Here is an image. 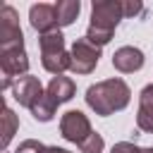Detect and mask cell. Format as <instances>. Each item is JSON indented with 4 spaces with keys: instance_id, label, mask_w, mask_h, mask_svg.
<instances>
[{
    "instance_id": "1",
    "label": "cell",
    "mask_w": 153,
    "mask_h": 153,
    "mask_svg": "<svg viewBox=\"0 0 153 153\" xmlns=\"http://www.w3.org/2000/svg\"><path fill=\"white\" fill-rule=\"evenodd\" d=\"M86 105L100 115V117H110L120 110H124L131 100V88L127 86L124 79L112 76V79H103L93 86L86 88Z\"/></svg>"
},
{
    "instance_id": "2",
    "label": "cell",
    "mask_w": 153,
    "mask_h": 153,
    "mask_svg": "<svg viewBox=\"0 0 153 153\" xmlns=\"http://www.w3.org/2000/svg\"><path fill=\"white\" fill-rule=\"evenodd\" d=\"M120 19H124V0H93L86 38L93 45L103 48L105 43H110Z\"/></svg>"
},
{
    "instance_id": "3",
    "label": "cell",
    "mask_w": 153,
    "mask_h": 153,
    "mask_svg": "<svg viewBox=\"0 0 153 153\" xmlns=\"http://www.w3.org/2000/svg\"><path fill=\"white\" fill-rule=\"evenodd\" d=\"M38 45H41V65L45 72L60 76L65 69H69V50L65 48V36L60 29L43 33L38 38Z\"/></svg>"
},
{
    "instance_id": "4",
    "label": "cell",
    "mask_w": 153,
    "mask_h": 153,
    "mask_svg": "<svg viewBox=\"0 0 153 153\" xmlns=\"http://www.w3.org/2000/svg\"><path fill=\"white\" fill-rule=\"evenodd\" d=\"M0 69H2V74H5L2 88H12V84H14L19 76H26V72H29V57H26L24 43H22V45L0 48Z\"/></svg>"
},
{
    "instance_id": "5",
    "label": "cell",
    "mask_w": 153,
    "mask_h": 153,
    "mask_svg": "<svg viewBox=\"0 0 153 153\" xmlns=\"http://www.w3.org/2000/svg\"><path fill=\"white\" fill-rule=\"evenodd\" d=\"M98 60H100V48L93 45L86 36L84 38H76L72 43V50H69V69L74 74H91L98 67Z\"/></svg>"
},
{
    "instance_id": "6",
    "label": "cell",
    "mask_w": 153,
    "mask_h": 153,
    "mask_svg": "<svg viewBox=\"0 0 153 153\" xmlns=\"http://www.w3.org/2000/svg\"><path fill=\"white\" fill-rule=\"evenodd\" d=\"M60 134H62L65 141L79 146L84 139H88V136L93 134V129H91L88 117H86L81 110H67V112L60 117Z\"/></svg>"
},
{
    "instance_id": "7",
    "label": "cell",
    "mask_w": 153,
    "mask_h": 153,
    "mask_svg": "<svg viewBox=\"0 0 153 153\" xmlns=\"http://www.w3.org/2000/svg\"><path fill=\"white\" fill-rule=\"evenodd\" d=\"M24 33L19 26V14L12 5H2L0 10V48L7 45H22Z\"/></svg>"
},
{
    "instance_id": "8",
    "label": "cell",
    "mask_w": 153,
    "mask_h": 153,
    "mask_svg": "<svg viewBox=\"0 0 153 153\" xmlns=\"http://www.w3.org/2000/svg\"><path fill=\"white\" fill-rule=\"evenodd\" d=\"M45 91H43V86H41V81H38V76H31V74H26V76H19L14 84H12V98L19 103V105H24V108H33V103L43 96Z\"/></svg>"
},
{
    "instance_id": "9",
    "label": "cell",
    "mask_w": 153,
    "mask_h": 153,
    "mask_svg": "<svg viewBox=\"0 0 153 153\" xmlns=\"http://www.w3.org/2000/svg\"><path fill=\"white\" fill-rule=\"evenodd\" d=\"M29 24H31L41 36L60 29L55 5H48V2H36V5H31V10H29Z\"/></svg>"
},
{
    "instance_id": "10",
    "label": "cell",
    "mask_w": 153,
    "mask_h": 153,
    "mask_svg": "<svg viewBox=\"0 0 153 153\" xmlns=\"http://www.w3.org/2000/svg\"><path fill=\"white\" fill-rule=\"evenodd\" d=\"M143 62H146L143 53H141L139 48H134V45H122V48H117L115 55H112V67H115L117 72H122V74H134V72H139V69L143 67Z\"/></svg>"
},
{
    "instance_id": "11",
    "label": "cell",
    "mask_w": 153,
    "mask_h": 153,
    "mask_svg": "<svg viewBox=\"0 0 153 153\" xmlns=\"http://www.w3.org/2000/svg\"><path fill=\"white\" fill-rule=\"evenodd\" d=\"M136 127L141 131L153 134V84L143 86L139 93V112H136Z\"/></svg>"
},
{
    "instance_id": "12",
    "label": "cell",
    "mask_w": 153,
    "mask_h": 153,
    "mask_svg": "<svg viewBox=\"0 0 153 153\" xmlns=\"http://www.w3.org/2000/svg\"><path fill=\"white\" fill-rule=\"evenodd\" d=\"M45 93L57 103V105H62V103H67V100H72L74 98V93H76V86H74V81L69 79V76H53L50 79V84L45 86Z\"/></svg>"
},
{
    "instance_id": "13",
    "label": "cell",
    "mask_w": 153,
    "mask_h": 153,
    "mask_svg": "<svg viewBox=\"0 0 153 153\" xmlns=\"http://www.w3.org/2000/svg\"><path fill=\"white\" fill-rule=\"evenodd\" d=\"M55 12H57V24L60 26H69V24H74V19L81 12V2L79 0H57L55 2Z\"/></svg>"
},
{
    "instance_id": "14",
    "label": "cell",
    "mask_w": 153,
    "mask_h": 153,
    "mask_svg": "<svg viewBox=\"0 0 153 153\" xmlns=\"http://www.w3.org/2000/svg\"><path fill=\"white\" fill-rule=\"evenodd\" d=\"M55 112H57V103H55L48 93H43V96L33 103V108H31V115H33V120H38V122H50V120L55 117Z\"/></svg>"
},
{
    "instance_id": "15",
    "label": "cell",
    "mask_w": 153,
    "mask_h": 153,
    "mask_svg": "<svg viewBox=\"0 0 153 153\" xmlns=\"http://www.w3.org/2000/svg\"><path fill=\"white\" fill-rule=\"evenodd\" d=\"M17 129H19V117L14 115V110L10 105H5L2 108V141H0L2 151H7V146H10L12 136L17 134Z\"/></svg>"
},
{
    "instance_id": "16",
    "label": "cell",
    "mask_w": 153,
    "mask_h": 153,
    "mask_svg": "<svg viewBox=\"0 0 153 153\" xmlns=\"http://www.w3.org/2000/svg\"><path fill=\"white\" fill-rule=\"evenodd\" d=\"M103 148H105V141H103V136L98 131H93L88 139H84L79 143V151L81 153H103Z\"/></svg>"
},
{
    "instance_id": "17",
    "label": "cell",
    "mask_w": 153,
    "mask_h": 153,
    "mask_svg": "<svg viewBox=\"0 0 153 153\" xmlns=\"http://www.w3.org/2000/svg\"><path fill=\"white\" fill-rule=\"evenodd\" d=\"M43 151H45V146H43L41 141H36V139H26V141L19 143V148H17L14 153H43Z\"/></svg>"
},
{
    "instance_id": "18",
    "label": "cell",
    "mask_w": 153,
    "mask_h": 153,
    "mask_svg": "<svg viewBox=\"0 0 153 153\" xmlns=\"http://www.w3.org/2000/svg\"><path fill=\"white\" fill-rule=\"evenodd\" d=\"M110 153H143V148H139V146L131 143V141H117Z\"/></svg>"
},
{
    "instance_id": "19",
    "label": "cell",
    "mask_w": 153,
    "mask_h": 153,
    "mask_svg": "<svg viewBox=\"0 0 153 153\" xmlns=\"http://www.w3.org/2000/svg\"><path fill=\"white\" fill-rule=\"evenodd\" d=\"M43 153H72V151H65V148H60V146H45Z\"/></svg>"
},
{
    "instance_id": "20",
    "label": "cell",
    "mask_w": 153,
    "mask_h": 153,
    "mask_svg": "<svg viewBox=\"0 0 153 153\" xmlns=\"http://www.w3.org/2000/svg\"><path fill=\"white\" fill-rule=\"evenodd\" d=\"M143 153H153V146L151 148H143Z\"/></svg>"
},
{
    "instance_id": "21",
    "label": "cell",
    "mask_w": 153,
    "mask_h": 153,
    "mask_svg": "<svg viewBox=\"0 0 153 153\" xmlns=\"http://www.w3.org/2000/svg\"><path fill=\"white\" fill-rule=\"evenodd\" d=\"M2 153H7V151H2Z\"/></svg>"
}]
</instances>
